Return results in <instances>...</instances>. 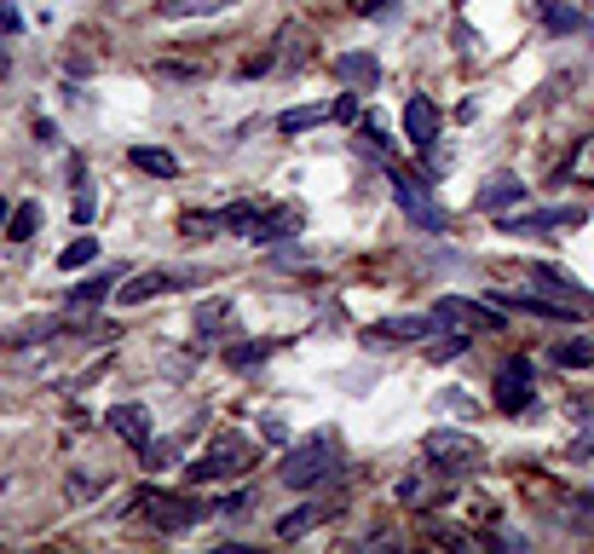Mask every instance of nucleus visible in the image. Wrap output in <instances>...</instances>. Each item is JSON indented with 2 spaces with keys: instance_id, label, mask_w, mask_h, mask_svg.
<instances>
[{
  "instance_id": "obj_31",
  "label": "nucleus",
  "mask_w": 594,
  "mask_h": 554,
  "mask_svg": "<svg viewBox=\"0 0 594 554\" xmlns=\"http://www.w3.org/2000/svg\"><path fill=\"white\" fill-rule=\"evenodd\" d=\"M139 457H145V468H151V474H156V468H168L174 457H179V439H145V445H139Z\"/></svg>"
},
{
  "instance_id": "obj_23",
  "label": "nucleus",
  "mask_w": 594,
  "mask_h": 554,
  "mask_svg": "<svg viewBox=\"0 0 594 554\" xmlns=\"http://www.w3.org/2000/svg\"><path fill=\"white\" fill-rule=\"evenodd\" d=\"M260 214H265V202H231V209H219V232H237V237H249L254 225H260Z\"/></svg>"
},
{
  "instance_id": "obj_10",
  "label": "nucleus",
  "mask_w": 594,
  "mask_h": 554,
  "mask_svg": "<svg viewBox=\"0 0 594 554\" xmlns=\"http://www.w3.org/2000/svg\"><path fill=\"white\" fill-rule=\"evenodd\" d=\"M433 335H444L439 313H399V318H381V330L364 335V341H370V346H387V341H433Z\"/></svg>"
},
{
  "instance_id": "obj_32",
  "label": "nucleus",
  "mask_w": 594,
  "mask_h": 554,
  "mask_svg": "<svg viewBox=\"0 0 594 554\" xmlns=\"http://www.w3.org/2000/svg\"><path fill=\"white\" fill-rule=\"evenodd\" d=\"M462 353H467V335H433V341H427V364H450Z\"/></svg>"
},
{
  "instance_id": "obj_27",
  "label": "nucleus",
  "mask_w": 594,
  "mask_h": 554,
  "mask_svg": "<svg viewBox=\"0 0 594 554\" xmlns=\"http://www.w3.org/2000/svg\"><path fill=\"white\" fill-rule=\"evenodd\" d=\"M358 133H364V145H370V151H381V156L393 151V128H387V116H376V110L358 116Z\"/></svg>"
},
{
  "instance_id": "obj_41",
  "label": "nucleus",
  "mask_w": 594,
  "mask_h": 554,
  "mask_svg": "<svg viewBox=\"0 0 594 554\" xmlns=\"http://www.w3.org/2000/svg\"><path fill=\"white\" fill-rule=\"evenodd\" d=\"M277 64V52H260V58H249V64H242V75H265Z\"/></svg>"
},
{
  "instance_id": "obj_19",
  "label": "nucleus",
  "mask_w": 594,
  "mask_h": 554,
  "mask_svg": "<svg viewBox=\"0 0 594 554\" xmlns=\"http://www.w3.org/2000/svg\"><path fill=\"white\" fill-rule=\"evenodd\" d=\"M330 515H335L330 503H306V508H295V515H283V520H277V538H283V543H295V538H306L312 526H323Z\"/></svg>"
},
{
  "instance_id": "obj_16",
  "label": "nucleus",
  "mask_w": 594,
  "mask_h": 554,
  "mask_svg": "<svg viewBox=\"0 0 594 554\" xmlns=\"http://www.w3.org/2000/svg\"><path fill=\"white\" fill-rule=\"evenodd\" d=\"M335 75L346 81V87L370 93V87H381V58H370V52H341L335 58Z\"/></svg>"
},
{
  "instance_id": "obj_4",
  "label": "nucleus",
  "mask_w": 594,
  "mask_h": 554,
  "mask_svg": "<svg viewBox=\"0 0 594 554\" xmlns=\"http://www.w3.org/2000/svg\"><path fill=\"white\" fill-rule=\"evenodd\" d=\"M421 468H433V474H479L485 468V445L474 434H456V427H433V434L421 439Z\"/></svg>"
},
{
  "instance_id": "obj_1",
  "label": "nucleus",
  "mask_w": 594,
  "mask_h": 554,
  "mask_svg": "<svg viewBox=\"0 0 594 554\" xmlns=\"http://www.w3.org/2000/svg\"><path fill=\"white\" fill-rule=\"evenodd\" d=\"M260 462V445L249 434H214V445L202 450L197 462H186L191 485H214V480H242Z\"/></svg>"
},
{
  "instance_id": "obj_40",
  "label": "nucleus",
  "mask_w": 594,
  "mask_h": 554,
  "mask_svg": "<svg viewBox=\"0 0 594 554\" xmlns=\"http://www.w3.org/2000/svg\"><path fill=\"white\" fill-rule=\"evenodd\" d=\"M260 434H265V439H272V445H283V439H289V427H283L277 416H265V422H260Z\"/></svg>"
},
{
  "instance_id": "obj_39",
  "label": "nucleus",
  "mask_w": 594,
  "mask_h": 554,
  "mask_svg": "<svg viewBox=\"0 0 594 554\" xmlns=\"http://www.w3.org/2000/svg\"><path fill=\"white\" fill-rule=\"evenodd\" d=\"M358 116H364V110H358V87H353V93L335 98V121H358Z\"/></svg>"
},
{
  "instance_id": "obj_21",
  "label": "nucleus",
  "mask_w": 594,
  "mask_h": 554,
  "mask_svg": "<svg viewBox=\"0 0 594 554\" xmlns=\"http://www.w3.org/2000/svg\"><path fill=\"white\" fill-rule=\"evenodd\" d=\"M128 162H133L139 174H156V179H174L179 174V156L174 151H156V145H133Z\"/></svg>"
},
{
  "instance_id": "obj_2",
  "label": "nucleus",
  "mask_w": 594,
  "mask_h": 554,
  "mask_svg": "<svg viewBox=\"0 0 594 554\" xmlns=\"http://www.w3.org/2000/svg\"><path fill=\"white\" fill-rule=\"evenodd\" d=\"M133 508H139V515H145L156 531H168V538H179V531H191V526H202V520H209L214 515V503H202L197 497V485L191 491H139V497H133Z\"/></svg>"
},
{
  "instance_id": "obj_42",
  "label": "nucleus",
  "mask_w": 594,
  "mask_h": 554,
  "mask_svg": "<svg viewBox=\"0 0 594 554\" xmlns=\"http://www.w3.org/2000/svg\"><path fill=\"white\" fill-rule=\"evenodd\" d=\"M7 220H12V202H7V197H0V232H7Z\"/></svg>"
},
{
  "instance_id": "obj_28",
  "label": "nucleus",
  "mask_w": 594,
  "mask_h": 554,
  "mask_svg": "<svg viewBox=\"0 0 594 554\" xmlns=\"http://www.w3.org/2000/svg\"><path fill=\"white\" fill-rule=\"evenodd\" d=\"M98 260V237H75L64 255H58V272H81V266Z\"/></svg>"
},
{
  "instance_id": "obj_25",
  "label": "nucleus",
  "mask_w": 594,
  "mask_h": 554,
  "mask_svg": "<svg viewBox=\"0 0 594 554\" xmlns=\"http://www.w3.org/2000/svg\"><path fill=\"white\" fill-rule=\"evenodd\" d=\"M272 353H277V341H242V346L225 353V364H231V369H254V364H265Z\"/></svg>"
},
{
  "instance_id": "obj_22",
  "label": "nucleus",
  "mask_w": 594,
  "mask_h": 554,
  "mask_svg": "<svg viewBox=\"0 0 594 554\" xmlns=\"http://www.w3.org/2000/svg\"><path fill=\"white\" fill-rule=\"evenodd\" d=\"M116 278H121V266H105V272H98V278L75 283V290H70V306H98L105 295H116Z\"/></svg>"
},
{
  "instance_id": "obj_6",
  "label": "nucleus",
  "mask_w": 594,
  "mask_h": 554,
  "mask_svg": "<svg viewBox=\"0 0 594 554\" xmlns=\"http://www.w3.org/2000/svg\"><path fill=\"white\" fill-rule=\"evenodd\" d=\"M490 399H497L502 416L531 410V399H537V369H531V358H502L497 381H490Z\"/></svg>"
},
{
  "instance_id": "obj_11",
  "label": "nucleus",
  "mask_w": 594,
  "mask_h": 554,
  "mask_svg": "<svg viewBox=\"0 0 594 554\" xmlns=\"http://www.w3.org/2000/svg\"><path fill=\"white\" fill-rule=\"evenodd\" d=\"M191 272H139V278H128L121 283V306H145V300H156V295H168V290H191Z\"/></svg>"
},
{
  "instance_id": "obj_18",
  "label": "nucleus",
  "mask_w": 594,
  "mask_h": 554,
  "mask_svg": "<svg viewBox=\"0 0 594 554\" xmlns=\"http://www.w3.org/2000/svg\"><path fill=\"white\" fill-rule=\"evenodd\" d=\"M323 121H335V98L330 105H295V110H283L277 116V133H312V128H323Z\"/></svg>"
},
{
  "instance_id": "obj_35",
  "label": "nucleus",
  "mask_w": 594,
  "mask_h": 554,
  "mask_svg": "<svg viewBox=\"0 0 594 554\" xmlns=\"http://www.w3.org/2000/svg\"><path fill=\"white\" fill-rule=\"evenodd\" d=\"M98 491H110V474H70V497H75V503L98 497Z\"/></svg>"
},
{
  "instance_id": "obj_29",
  "label": "nucleus",
  "mask_w": 594,
  "mask_h": 554,
  "mask_svg": "<svg viewBox=\"0 0 594 554\" xmlns=\"http://www.w3.org/2000/svg\"><path fill=\"white\" fill-rule=\"evenodd\" d=\"M225 313H231V300H225V295H209V300H202V306H197V313H191V323H197V330H202V335H214Z\"/></svg>"
},
{
  "instance_id": "obj_30",
  "label": "nucleus",
  "mask_w": 594,
  "mask_h": 554,
  "mask_svg": "<svg viewBox=\"0 0 594 554\" xmlns=\"http://www.w3.org/2000/svg\"><path fill=\"white\" fill-rule=\"evenodd\" d=\"M219 7H231V0H162V17H209Z\"/></svg>"
},
{
  "instance_id": "obj_38",
  "label": "nucleus",
  "mask_w": 594,
  "mask_h": 554,
  "mask_svg": "<svg viewBox=\"0 0 594 554\" xmlns=\"http://www.w3.org/2000/svg\"><path fill=\"white\" fill-rule=\"evenodd\" d=\"M17 30H24V12H17V7H12V0H0V35H7V40H12Z\"/></svg>"
},
{
  "instance_id": "obj_33",
  "label": "nucleus",
  "mask_w": 594,
  "mask_h": 554,
  "mask_svg": "<svg viewBox=\"0 0 594 554\" xmlns=\"http://www.w3.org/2000/svg\"><path fill=\"white\" fill-rule=\"evenodd\" d=\"M566 179H583V185H594V133L583 139V151L566 162Z\"/></svg>"
},
{
  "instance_id": "obj_17",
  "label": "nucleus",
  "mask_w": 594,
  "mask_h": 554,
  "mask_svg": "<svg viewBox=\"0 0 594 554\" xmlns=\"http://www.w3.org/2000/svg\"><path fill=\"white\" fill-rule=\"evenodd\" d=\"M295 232H300V214L295 209H265L260 225L249 232V243H260V249H265V243H289Z\"/></svg>"
},
{
  "instance_id": "obj_37",
  "label": "nucleus",
  "mask_w": 594,
  "mask_h": 554,
  "mask_svg": "<svg viewBox=\"0 0 594 554\" xmlns=\"http://www.w3.org/2000/svg\"><path fill=\"white\" fill-rule=\"evenodd\" d=\"M358 17H399V0H353Z\"/></svg>"
},
{
  "instance_id": "obj_20",
  "label": "nucleus",
  "mask_w": 594,
  "mask_h": 554,
  "mask_svg": "<svg viewBox=\"0 0 594 554\" xmlns=\"http://www.w3.org/2000/svg\"><path fill=\"white\" fill-rule=\"evenodd\" d=\"M537 17H543V30H548V35H571V30H583V12L571 7V0H537Z\"/></svg>"
},
{
  "instance_id": "obj_5",
  "label": "nucleus",
  "mask_w": 594,
  "mask_h": 554,
  "mask_svg": "<svg viewBox=\"0 0 594 554\" xmlns=\"http://www.w3.org/2000/svg\"><path fill=\"white\" fill-rule=\"evenodd\" d=\"M571 225H583V209H508V214H497L502 237H555V232H571Z\"/></svg>"
},
{
  "instance_id": "obj_24",
  "label": "nucleus",
  "mask_w": 594,
  "mask_h": 554,
  "mask_svg": "<svg viewBox=\"0 0 594 554\" xmlns=\"http://www.w3.org/2000/svg\"><path fill=\"white\" fill-rule=\"evenodd\" d=\"M35 232H40V202H17V209H12V220H7V232H0V237L29 243Z\"/></svg>"
},
{
  "instance_id": "obj_3",
  "label": "nucleus",
  "mask_w": 594,
  "mask_h": 554,
  "mask_svg": "<svg viewBox=\"0 0 594 554\" xmlns=\"http://www.w3.org/2000/svg\"><path fill=\"white\" fill-rule=\"evenodd\" d=\"M335 468H341V439L335 434H306L300 445H289V457H283V485L312 491L323 480H335Z\"/></svg>"
},
{
  "instance_id": "obj_34",
  "label": "nucleus",
  "mask_w": 594,
  "mask_h": 554,
  "mask_svg": "<svg viewBox=\"0 0 594 554\" xmlns=\"http://www.w3.org/2000/svg\"><path fill=\"white\" fill-rule=\"evenodd\" d=\"M249 508H254L249 491H225V497L214 503V515H225V520H249Z\"/></svg>"
},
{
  "instance_id": "obj_9",
  "label": "nucleus",
  "mask_w": 594,
  "mask_h": 554,
  "mask_svg": "<svg viewBox=\"0 0 594 554\" xmlns=\"http://www.w3.org/2000/svg\"><path fill=\"white\" fill-rule=\"evenodd\" d=\"M490 306L508 318H548V323H578V306H566L555 295H531V290H514V295H490Z\"/></svg>"
},
{
  "instance_id": "obj_13",
  "label": "nucleus",
  "mask_w": 594,
  "mask_h": 554,
  "mask_svg": "<svg viewBox=\"0 0 594 554\" xmlns=\"http://www.w3.org/2000/svg\"><path fill=\"white\" fill-rule=\"evenodd\" d=\"M525 278L537 283L543 295H555V300H566V306H578V313H594V295L589 290H578L566 272H555V266H525Z\"/></svg>"
},
{
  "instance_id": "obj_14",
  "label": "nucleus",
  "mask_w": 594,
  "mask_h": 554,
  "mask_svg": "<svg viewBox=\"0 0 594 554\" xmlns=\"http://www.w3.org/2000/svg\"><path fill=\"white\" fill-rule=\"evenodd\" d=\"M474 209H479V214H490V220L508 214V209H525V185H520L514 174H497V179H490L485 191L474 197Z\"/></svg>"
},
{
  "instance_id": "obj_7",
  "label": "nucleus",
  "mask_w": 594,
  "mask_h": 554,
  "mask_svg": "<svg viewBox=\"0 0 594 554\" xmlns=\"http://www.w3.org/2000/svg\"><path fill=\"white\" fill-rule=\"evenodd\" d=\"M387 179H393V197H399V209L409 214V220H416L421 225V232H444V209H439V202L433 197H427V185L416 179V174H409V168H387Z\"/></svg>"
},
{
  "instance_id": "obj_36",
  "label": "nucleus",
  "mask_w": 594,
  "mask_h": 554,
  "mask_svg": "<svg viewBox=\"0 0 594 554\" xmlns=\"http://www.w3.org/2000/svg\"><path fill=\"white\" fill-rule=\"evenodd\" d=\"M40 335H58V318H29L24 330H12L17 346H24V341H40Z\"/></svg>"
},
{
  "instance_id": "obj_8",
  "label": "nucleus",
  "mask_w": 594,
  "mask_h": 554,
  "mask_svg": "<svg viewBox=\"0 0 594 554\" xmlns=\"http://www.w3.org/2000/svg\"><path fill=\"white\" fill-rule=\"evenodd\" d=\"M433 313L444 330H508V313H497L490 300H467V295H439L433 300Z\"/></svg>"
},
{
  "instance_id": "obj_15",
  "label": "nucleus",
  "mask_w": 594,
  "mask_h": 554,
  "mask_svg": "<svg viewBox=\"0 0 594 554\" xmlns=\"http://www.w3.org/2000/svg\"><path fill=\"white\" fill-rule=\"evenodd\" d=\"M105 427L121 434L128 445H145L151 439V410L145 404H116V410H105Z\"/></svg>"
},
{
  "instance_id": "obj_12",
  "label": "nucleus",
  "mask_w": 594,
  "mask_h": 554,
  "mask_svg": "<svg viewBox=\"0 0 594 554\" xmlns=\"http://www.w3.org/2000/svg\"><path fill=\"white\" fill-rule=\"evenodd\" d=\"M439 121H444V116H439L433 98H409V105H404V139L427 156V151L439 145Z\"/></svg>"
},
{
  "instance_id": "obj_26",
  "label": "nucleus",
  "mask_w": 594,
  "mask_h": 554,
  "mask_svg": "<svg viewBox=\"0 0 594 554\" xmlns=\"http://www.w3.org/2000/svg\"><path fill=\"white\" fill-rule=\"evenodd\" d=\"M555 364H566V369H589V364H594V341H589V335L560 341V346H555Z\"/></svg>"
}]
</instances>
